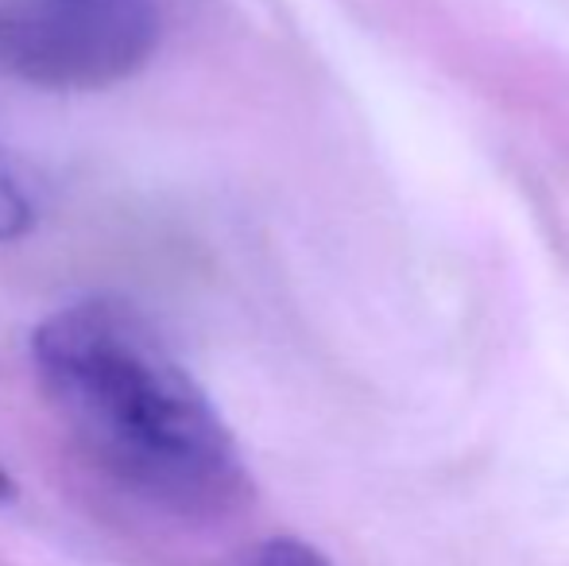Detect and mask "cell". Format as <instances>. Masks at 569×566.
<instances>
[{"label": "cell", "mask_w": 569, "mask_h": 566, "mask_svg": "<svg viewBox=\"0 0 569 566\" xmlns=\"http://www.w3.org/2000/svg\"><path fill=\"white\" fill-rule=\"evenodd\" d=\"M31 361L82 454L140 505L213 524L252 497L213 400L128 302L78 299L31 334Z\"/></svg>", "instance_id": "6da1fadb"}, {"label": "cell", "mask_w": 569, "mask_h": 566, "mask_svg": "<svg viewBox=\"0 0 569 566\" xmlns=\"http://www.w3.org/2000/svg\"><path fill=\"white\" fill-rule=\"evenodd\" d=\"M159 0H0V70L39 90L90 93L151 62Z\"/></svg>", "instance_id": "7a4b0ae2"}, {"label": "cell", "mask_w": 569, "mask_h": 566, "mask_svg": "<svg viewBox=\"0 0 569 566\" xmlns=\"http://www.w3.org/2000/svg\"><path fill=\"white\" fill-rule=\"evenodd\" d=\"M36 221V206H31V195L23 187L20 171L8 159V151L0 148V241H16L23 237Z\"/></svg>", "instance_id": "3957f363"}, {"label": "cell", "mask_w": 569, "mask_h": 566, "mask_svg": "<svg viewBox=\"0 0 569 566\" xmlns=\"http://www.w3.org/2000/svg\"><path fill=\"white\" fill-rule=\"evenodd\" d=\"M237 566H330V559L318 547L302 544V539L276 536V539H263L260 547H252Z\"/></svg>", "instance_id": "277c9868"}, {"label": "cell", "mask_w": 569, "mask_h": 566, "mask_svg": "<svg viewBox=\"0 0 569 566\" xmlns=\"http://www.w3.org/2000/svg\"><path fill=\"white\" fill-rule=\"evenodd\" d=\"M16 497V485H12V477L4 474V469H0V505H4V500H12Z\"/></svg>", "instance_id": "5b68a950"}]
</instances>
